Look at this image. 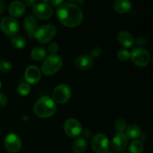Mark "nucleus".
Wrapping results in <instances>:
<instances>
[{
  "label": "nucleus",
  "mask_w": 153,
  "mask_h": 153,
  "mask_svg": "<svg viewBox=\"0 0 153 153\" xmlns=\"http://www.w3.org/2000/svg\"><path fill=\"white\" fill-rule=\"evenodd\" d=\"M41 1H42V2H43V3H48L49 1H50V0H41Z\"/></svg>",
  "instance_id": "f704fd0d"
},
{
  "label": "nucleus",
  "mask_w": 153,
  "mask_h": 153,
  "mask_svg": "<svg viewBox=\"0 0 153 153\" xmlns=\"http://www.w3.org/2000/svg\"><path fill=\"white\" fill-rule=\"evenodd\" d=\"M1 82H0V89H1Z\"/></svg>",
  "instance_id": "e433bc0d"
},
{
  "label": "nucleus",
  "mask_w": 153,
  "mask_h": 153,
  "mask_svg": "<svg viewBox=\"0 0 153 153\" xmlns=\"http://www.w3.org/2000/svg\"><path fill=\"white\" fill-rule=\"evenodd\" d=\"M126 127V121L122 118H119L115 121V129L119 134H122L125 131Z\"/></svg>",
  "instance_id": "393cba45"
},
{
  "label": "nucleus",
  "mask_w": 153,
  "mask_h": 153,
  "mask_svg": "<svg viewBox=\"0 0 153 153\" xmlns=\"http://www.w3.org/2000/svg\"><path fill=\"white\" fill-rule=\"evenodd\" d=\"M128 139L123 133L117 134L111 141V147L114 152H122L126 148Z\"/></svg>",
  "instance_id": "4468645a"
},
{
  "label": "nucleus",
  "mask_w": 153,
  "mask_h": 153,
  "mask_svg": "<svg viewBox=\"0 0 153 153\" xmlns=\"http://www.w3.org/2000/svg\"><path fill=\"white\" fill-rule=\"evenodd\" d=\"M0 27L4 34L9 37H14L19 30V25L15 18L5 16L1 19Z\"/></svg>",
  "instance_id": "0eeeda50"
},
{
  "label": "nucleus",
  "mask_w": 153,
  "mask_h": 153,
  "mask_svg": "<svg viewBox=\"0 0 153 153\" xmlns=\"http://www.w3.org/2000/svg\"><path fill=\"white\" fill-rule=\"evenodd\" d=\"M24 77L28 83L31 84V85L37 84L40 81V77H41L40 69L37 66H29L25 69Z\"/></svg>",
  "instance_id": "f8f14e48"
},
{
  "label": "nucleus",
  "mask_w": 153,
  "mask_h": 153,
  "mask_svg": "<svg viewBox=\"0 0 153 153\" xmlns=\"http://www.w3.org/2000/svg\"><path fill=\"white\" fill-rule=\"evenodd\" d=\"M113 7L117 13H126L131 10L132 4L130 0H115Z\"/></svg>",
  "instance_id": "f3484780"
},
{
  "label": "nucleus",
  "mask_w": 153,
  "mask_h": 153,
  "mask_svg": "<svg viewBox=\"0 0 153 153\" xmlns=\"http://www.w3.org/2000/svg\"><path fill=\"white\" fill-rule=\"evenodd\" d=\"M54 102L59 104H64L67 102L71 97L70 88L66 85H60L54 89L52 93Z\"/></svg>",
  "instance_id": "6e6552de"
},
{
  "label": "nucleus",
  "mask_w": 153,
  "mask_h": 153,
  "mask_svg": "<svg viewBox=\"0 0 153 153\" xmlns=\"http://www.w3.org/2000/svg\"><path fill=\"white\" fill-rule=\"evenodd\" d=\"M117 39L118 43L126 48L131 47L135 43L134 37L128 31H120L117 34Z\"/></svg>",
  "instance_id": "dca6fc26"
},
{
  "label": "nucleus",
  "mask_w": 153,
  "mask_h": 153,
  "mask_svg": "<svg viewBox=\"0 0 153 153\" xmlns=\"http://www.w3.org/2000/svg\"><path fill=\"white\" fill-rule=\"evenodd\" d=\"M33 13L39 19H48L53 14V9L48 3H39L35 4L33 8Z\"/></svg>",
  "instance_id": "9d476101"
},
{
  "label": "nucleus",
  "mask_w": 153,
  "mask_h": 153,
  "mask_svg": "<svg viewBox=\"0 0 153 153\" xmlns=\"http://www.w3.org/2000/svg\"><path fill=\"white\" fill-rule=\"evenodd\" d=\"M12 65L10 62L7 61H0V73H7L11 70Z\"/></svg>",
  "instance_id": "bb28decb"
},
{
  "label": "nucleus",
  "mask_w": 153,
  "mask_h": 153,
  "mask_svg": "<svg viewBox=\"0 0 153 153\" xmlns=\"http://www.w3.org/2000/svg\"><path fill=\"white\" fill-rule=\"evenodd\" d=\"M25 7L23 2L20 1H14L9 5L8 12L10 16L15 18H19L24 14Z\"/></svg>",
  "instance_id": "2eb2a0df"
},
{
  "label": "nucleus",
  "mask_w": 153,
  "mask_h": 153,
  "mask_svg": "<svg viewBox=\"0 0 153 153\" xmlns=\"http://www.w3.org/2000/svg\"><path fill=\"white\" fill-rule=\"evenodd\" d=\"M23 4L28 7H32L35 5V0H23Z\"/></svg>",
  "instance_id": "473e14b6"
},
{
  "label": "nucleus",
  "mask_w": 153,
  "mask_h": 153,
  "mask_svg": "<svg viewBox=\"0 0 153 153\" xmlns=\"http://www.w3.org/2000/svg\"><path fill=\"white\" fill-rule=\"evenodd\" d=\"M4 8H5V6L4 4L1 1H0V15L2 14L3 12L4 11Z\"/></svg>",
  "instance_id": "72a5a7b5"
},
{
  "label": "nucleus",
  "mask_w": 153,
  "mask_h": 153,
  "mask_svg": "<svg viewBox=\"0 0 153 153\" xmlns=\"http://www.w3.org/2000/svg\"><path fill=\"white\" fill-rule=\"evenodd\" d=\"M74 65L78 70L85 71L88 70L94 65L93 57L88 55H83L78 57L74 62Z\"/></svg>",
  "instance_id": "ddd939ff"
},
{
  "label": "nucleus",
  "mask_w": 153,
  "mask_h": 153,
  "mask_svg": "<svg viewBox=\"0 0 153 153\" xmlns=\"http://www.w3.org/2000/svg\"><path fill=\"white\" fill-rule=\"evenodd\" d=\"M130 58L135 65L146 67L149 64L150 55L147 50L142 47H136L130 52Z\"/></svg>",
  "instance_id": "39448f33"
},
{
  "label": "nucleus",
  "mask_w": 153,
  "mask_h": 153,
  "mask_svg": "<svg viewBox=\"0 0 153 153\" xmlns=\"http://www.w3.org/2000/svg\"><path fill=\"white\" fill-rule=\"evenodd\" d=\"M46 55V50L43 47L37 46L31 50V57L34 61H40L44 59Z\"/></svg>",
  "instance_id": "412c9836"
},
{
  "label": "nucleus",
  "mask_w": 153,
  "mask_h": 153,
  "mask_svg": "<svg viewBox=\"0 0 153 153\" xmlns=\"http://www.w3.org/2000/svg\"><path fill=\"white\" fill-rule=\"evenodd\" d=\"M56 16L61 23L68 28L79 26L84 18L82 9L71 3H65L59 6L56 10Z\"/></svg>",
  "instance_id": "f257e3e1"
},
{
  "label": "nucleus",
  "mask_w": 153,
  "mask_h": 153,
  "mask_svg": "<svg viewBox=\"0 0 153 153\" xmlns=\"http://www.w3.org/2000/svg\"><path fill=\"white\" fill-rule=\"evenodd\" d=\"M34 111L38 117H51L56 111V105L52 98L43 97L36 102L34 106Z\"/></svg>",
  "instance_id": "f03ea898"
},
{
  "label": "nucleus",
  "mask_w": 153,
  "mask_h": 153,
  "mask_svg": "<svg viewBox=\"0 0 153 153\" xmlns=\"http://www.w3.org/2000/svg\"><path fill=\"white\" fill-rule=\"evenodd\" d=\"M124 153H127V152H124Z\"/></svg>",
  "instance_id": "4c0bfd02"
},
{
  "label": "nucleus",
  "mask_w": 153,
  "mask_h": 153,
  "mask_svg": "<svg viewBox=\"0 0 153 153\" xmlns=\"http://www.w3.org/2000/svg\"><path fill=\"white\" fill-rule=\"evenodd\" d=\"M117 57L120 61H127L130 59V52L125 49H120L117 52Z\"/></svg>",
  "instance_id": "a878e982"
},
{
  "label": "nucleus",
  "mask_w": 153,
  "mask_h": 153,
  "mask_svg": "<svg viewBox=\"0 0 153 153\" xmlns=\"http://www.w3.org/2000/svg\"><path fill=\"white\" fill-rule=\"evenodd\" d=\"M91 147L96 153H107L110 148V142L106 135L97 134L93 137Z\"/></svg>",
  "instance_id": "423d86ee"
},
{
  "label": "nucleus",
  "mask_w": 153,
  "mask_h": 153,
  "mask_svg": "<svg viewBox=\"0 0 153 153\" xmlns=\"http://www.w3.org/2000/svg\"><path fill=\"white\" fill-rule=\"evenodd\" d=\"M62 64L63 61L61 57L55 54H51L43 61L41 66V70L43 74L52 76L61 70Z\"/></svg>",
  "instance_id": "7ed1b4c3"
},
{
  "label": "nucleus",
  "mask_w": 153,
  "mask_h": 153,
  "mask_svg": "<svg viewBox=\"0 0 153 153\" xmlns=\"http://www.w3.org/2000/svg\"><path fill=\"white\" fill-rule=\"evenodd\" d=\"M125 135L127 137V139H137L140 136L141 131H140V128L137 124H131L128 126L126 129Z\"/></svg>",
  "instance_id": "6ab92c4d"
},
{
  "label": "nucleus",
  "mask_w": 153,
  "mask_h": 153,
  "mask_svg": "<svg viewBox=\"0 0 153 153\" xmlns=\"http://www.w3.org/2000/svg\"><path fill=\"white\" fill-rule=\"evenodd\" d=\"M88 143L84 137L77 138L73 143V151L75 153H83L87 149Z\"/></svg>",
  "instance_id": "aec40b11"
},
{
  "label": "nucleus",
  "mask_w": 153,
  "mask_h": 153,
  "mask_svg": "<svg viewBox=\"0 0 153 153\" xmlns=\"http://www.w3.org/2000/svg\"><path fill=\"white\" fill-rule=\"evenodd\" d=\"M17 91L19 94L22 97H25L29 94L30 91H31V88L30 85L27 83H21L20 85L18 86Z\"/></svg>",
  "instance_id": "b1692460"
},
{
  "label": "nucleus",
  "mask_w": 153,
  "mask_h": 153,
  "mask_svg": "<svg viewBox=\"0 0 153 153\" xmlns=\"http://www.w3.org/2000/svg\"><path fill=\"white\" fill-rule=\"evenodd\" d=\"M56 34V28L53 25L47 24L40 26L34 33V37L39 43H46L52 40Z\"/></svg>",
  "instance_id": "20e7f679"
},
{
  "label": "nucleus",
  "mask_w": 153,
  "mask_h": 153,
  "mask_svg": "<svg viewBox=\"0 0 153 153\" xmlns=\"http://www.w3.org/2000/svg\"><path fill=\"white\" fill-rule=\"evenodd\" d=\"M12 45L16 49H23L26 45V40L22 36H14L11 40Z\"/></svg>",
  "instance_id": "4be33fe9"
},
{
  "label": "nucleus",
  "mask_w": 153,
  "mask_h": 153,
  "mask_svg": "<svg viewBox=\"0 0 153 153\" xmlns=\"http://www.w3.org/2000/svg\"><path fill=\"white\" fill-rule=\"evenodd\" d=\"M101 54V49H100L99 46H96L94 47V49H92L91 51V56H94V57H97Z\"/></svg>",
  "instance_id": "7c9ffc66"
},
{
  "label": "nucleus",
  "mask_w": 153,
  "mask_h": 153,
  "mask_svg": "<svg viewBox=\"0 0 153 153\" xmlns=\"http://www.w3.org/2000/svg\"><path fill=\"white\" fill-rule=\"evenodd\" d=\"M24 28L27 33L31 35L34 34V31L37 29V22L35 18L32 16H28L24 19Z\"/></svg>",
  "instance_id": "a211bd4d"
},
{
  "label": "nucleus",
  "mask_w": 153,
  "mask_h": 153,
  "mask_svg": "<svg viewBox=\"0 0 153 153\" xmlns=\"http://www.w3.org/2000/svg\"><path fill=\"white\" fill-rule=\"evenodd\" d=\"M4 144L8 152L14 153L17 152L20 149L22 146V141L17 134L11 133V134H7L5 137Z\"/></svg>",
  "instance_id": "9b49d317"
},
{
  "label": "nucleus",
  "mask_w": 153,
  "mask_h": 153,
  "mask_svg": "<svg viewBox=\"0 0 153 153\" xmlns=\"http://www.w3.org/2000/svg\"><path fill=\"white\" fill-rule=\"evenodd\" d=\"M64 129L66 134L68 137H78L82 131V127L80 123L74 118H70L65 121L64 125Z\"/></svg>",
  "instance_id": "1a4fd4ad"
},
{
  "label": "nucleus",
  "mask_w": 153,
  "mask_h": 153,
  "mask_svg": "<svg viewBox=\"0 0 153 153\" xmlns=\"http://www.w3.org/2000/svg\"><path fill=\"white\" fill-rule=\"evenodd\" d=\"M128 149L130 153H141L143 150V145L139 140H134L130 143Z\"/></svg>",
  "instance_id": "5701e85b"
},
{
  "label": "nucleus",
  "mask_w": 153,
  "mask_h": 153,
  "mask_svg": "<svg viewBox=\"0 0 153 153\" xmlns=\"http://www.w3.org/2000/svg\"><path fill=\"white\" fill-rule=\"evenodd\" d=\"M137 43L138 45H140V46H146V45H147L148 40L146 37H140L137 40Z\"/></svg>",
  "instance_id": "c756f323"
},
{
  "label": "nucleus",
  "mask_w": 153,
  "mask_h": 153,
  "mask_svg": "<svg viewBox=\"0 0 153 153\" xmlns=\"http://www.w3.org/2000/svg\"><path fill=\"white\" fill-rule=\"evenodd\" d=\"M107 153H117V152H114V151H108Z\"/></svg>",
  "instance_id": "c9c22d12"
},
{
  "label": "nucleus",
  "mask_w": 153,
  "mask_h": 153,
  "mask_svg": "<svg viewBox=\"0 0 153 153\" xmlns=\"http://www.w3.org/2000/svg\"><path fill=\"white\" fill-rule=\"evenodd\" d=\"M50 1L54 7H58L59 6H61V4H64V1H65V0H50Z\"/></svg>",
  "instance_id": "2f4dec72"
},
{
  "label": "nucleus",
  "mask_w": 153,
  "mask_h": 153,
  "mask_svg": "<svg viewBox=\"0 0 153 153\" xmlns=\"http://www.w3.org/2000/svg\"><path fill=\"white\" fill-rule=\"evenodd\" d=\"M58 51V45L56 43H52L49 46V52L51 54H55Z\"/></svg>",
  "instance_id": "cd10ccee"
},
{
  "label": "nucleus",
  "mask_w": 153,
  "mask_h": 153,
  "mask_svg": "<svg viewBox=\"0 0 153 153\" xmlns=\"http://www.w3.org/2000/svg\"><path fill=\"white\" fill-rule=\"evenodd\" d=\"M7 104V99L4 94L0 93V108L5 107Z\"/></svg>",
  "instance_id": "c85d7f7f"
}]
</instances>
